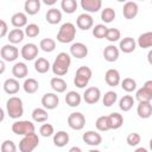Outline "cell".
<instances>
[{
    "label": "cell",
    "mask_w": 152,
    "mask_h": 152,
    "mask_svg": "<svg viewBox=\"0 0 152 152\" xmlns=\"http://www.w3.org/2000/svg\"><path fill=\"white\" fill-rule=\"evenodd\" d=\"M71 64V57L69 53L66 52H59L56 57V59L53 61L52 65H51V70L52 72L58 77V76H64L68 70L69 66Z\"/></svg>",
    "instance_id": "6da1fadb"
},
{
    "label": "cell",
    "mask_w": 152,
    "mask_h": 152,
    "mask_svg": "<svg viewBox=\"0 0 152 152\" xmlns=\"http://www.w3.org/2000/svg\"><path fill=\"white\" fill-rule=\"evenodd\" d=\"M6 110L11 119H19L24 114L23 100L18 96H11L6 102Z\"/></svg>",
    "instance_id": "7a4b0ae2"
},
{
    "label": "cell",
    "mask_w": 152,
    "mask_h": 152,
    "mask_svg": "<svg viewBox=\"0 0 152 152\" xmlns=\"http://www.w3.org/2000/svg\"><path fill=\"white\" fill-rule=\"evenodd\" d=\"M76 37V26L72 23H64L57 33V40L62 44L71 43Z\"/></svg>",
    "instance_id": "3957f363"
},
{
    "label": "cell",
    "mask_w": 152,
    "mask_h": 152,
    "mask_svg": "<svg viewBox=\"0 0 152 152\" xmlns=\"http://www.w3.org/2000/svg\"><path fill=\"white\" fill-rule=\"evenodd\" d=\"M39 145V137L36 133H30L24 135L19 141V151L20 152H32Z\"/></svg>",
    "instance_id": "277c9868"
},
{
    "label": "cell",
    "mask_w": 152,
    "mask_h": 152,
    "mask_svg": "<svg viewBox=\"0 0 152 152\" xmlns=\"http://www.w3.org/2000/svg\"><path fill=\"white\" fill-rule=\"evenodd\" d=\"M12 132L17 135H27L30 133H34V124L28 120H19L12 124Z\"/></svg>",
    "instance_id": "5b68a950"
},
{
    "label": "cell",
    "mask_w": 152,
    "mask_h": 152,
    "mask_svg": "<svg viewBox=\"0 0 152 152\" xmlns=\"http://www.w3.org/2000/svg\"><path fill=\"white\" fill-rule=\"evenodd\" d=\"M1 59L5 62H14L19 57V50L13 44H6L0 50Z\"/></svg>",
    "instance_id": "8992f818"
},
{
    "label": "cell",
    "mask_w": 152,
    "mask_h": 152,
    "mask_svg": "<svg viewBox=\"0 0 152 152\" xmlns=\"http://www.w3.org/2000/svg\"><path fill=\"white\" fill-rule=\"evenodd\" d=\"M68 125L71 129L81 131L86 125V118L80 112H74L68 116Z\"/></svg>",
    "instance_id": "52a82bcc"
},
{
    "label": "cell",
    "mask_w": 152,
    "mask_h": 152,
    "mask_svg": "<svg viewBox=\"0 0 152 152\" xmlns=\"http://www.w3.org/2000/svg\"><path fill=\"white\" fill-rule=\"evenodd\" d=\"M101 99V90L97 87H89L83 94V100L88 104H95Z\"/></svg>",
    "instance_id": "ba28073f"
},
{
    "label": "cell",
    "mask_w": 152,
    "mask_h": 152,
    "mask_svg": "<svg viewBox=\"0 0 152 152\" xmlns=\"http://www.w3.org/2000/svg\"><path fill=\"white\" fill-rule=\"evenodd\" d=\"M59 104V97L55 93H46L42 97V106L48 110L55 109Z\"/></svg>",
    "instance_id": "9c48e42d"
},
{
    "label": "cell",
    "mask_w": 152,
    "mask_h": 152,
    "mask_svg": "<svg viewBox=\"0 0 152 152\" xmlns=\"http://www.w3.org/2000/svg\"><path fill=\"white\" fill-rule=\"evenodd\" d=\"M20 55L25 61H33L38 56V46L34 43H26L21 48Z\"/></svg>",
    "instance_id": "30bf717a"
},
{
    "label": "cell",
    "mask_w": 152,
    "mask_h": 152,
    "mask_svg": "<svg viewBox=\"0 0 152 152\" xmlns=\"http://www.w3.org/2000/svg\"><path fill=\"white\" fill-rule=\"evenodd\" d=\"M70 55L75 58L82 59V58L87 57V55H88V46L81 42L74 43L70 46Z\"/></svg>",
    "instance_id": "8fae6325"
},
{
    "label": "cell",
    "mask_w": 152,
    "mask_h": 152,
    "mask_svg": "<svg viewBox=\"0 0 152 152\" xmlns=\"http://www.w3.org/2000/svg\"><path fill=\"white\" fill-rule=\"evenodd\" d=\"M82 139L89 146H99L102 142L101 134L97 133V132H95V131H87L86 133H83Z\"/></svg>",
    "instance_id": "7c38bea8"
},
{
    "label": "cell",
    "mask_w": 152,
    "mask_h": 152,
    "mask_svg": "<svg viewBox=\"0 0 152 152\" xmlns=\"http://www.w3.org/2000/svg\"><path fill=\"white\" fill-rule=\"evenodd\" d=\"M76 25H77L78 28H81V30H83V31H87V30H89V28L93 27V25H94V19H93V17H91L89 13H82V14H80V15L77 17V19H76Z\"/></svg>",
    "instance_id": "4fadbf2b"
},
{
    "label": "cell",
    "mask_w": 152,
    "mask_h": 152,
    "mask_svg": "<svg viewBox=\"0 0 152 152\" xmlns=\"http://www.w3.org/2000/svg\"><path fill=\"white\" fill-rule=\"evenodd\" d=\"M139 7L138 4L134 1H127L122 7V14L126 19H134L138 15Z\"/></svg>",
    "instance_id": "5bb4252c"
},
{
    "label": "cell",
    "mask_w": 152,
    "mask_h": 152,
    "mask_svg": "<svg viewBox=\"0 0 152 152\" xmlns=\"http://www.w3.org/2000/svg\"><path fill=\"white\" fill-rule=\"evenodd\" d=\"M81 7L88 13H96L102 7L101 0H81Z\"/></svg>",
    "instance_id": "9a60e30c"
},
{
    "label": "cell",
    "mask_w": 152,
    "mask_h": 152,
    "mask_svg": "<svg viewBox=\"0 0 152 152\" xmlns=\"http://www.w3.org/2000/svg\"><path fill=\"white\" fill-rule=\"evenodd\" d=\"M135 48H137V42L132 37H125L119 43V50L122 51L124 53H131L135 50Z\"/></svg>",
    "instance_id": "2e32d148"
},
{
    "label": "cell",
    "mask_w": 152,
    "mask_h": 152,
    "mask_svg": "<svg viewBox=\"0 0 152 152\" xmlns=\"http://www.w3.org/2000/svg\"><path fill=\"white\" fill-rule=\"evenodd\" d=\"M104 81L109 87H116L120 83V72L116 69H108L104 74Z\"/></svg>",
    "instance_id": "e0dca14e"
},
{
    "label": "cell",
    "mask_w": 152,
    "mask_h": 152,
    "mask_svg": "<svg viewBox=\"0 0 152 152\" xmlns=\"http://www.w3.org/2000/svg\"><path fill=\"white\" fill-rule=\"evenodd\" d=\"M12 75L14 76V78H25L28 75V68L25 63L23 62H18L12 66Z\"/></svg>",
    "instance_id": "ac0fdd59"
},
{
    "label": "cell",
    "mask_w": 152,
    "mask_h": 152,
    "mask_svg": "<svg viewBox=\"0 0 152 152\" xmlns=\"http://www.w3.org/2000/svg\"><path fill=\"white\" fill-rule=\"evenodd\" d=\"M11 24L15 27V28H21V27H26L27 24V15L26 13L23 12H17L12 15L11 18Z\"/></svg>",
    "instance_id": "d6986e66"
},
{
    "label": "cell",
    "mask_w": 152,
    "mask_h": 152,
    "mask_svg": "<svg viewBox=\"0 0 152 152\" xmlns=\"http://www.w3.org/2000/svg\"><path fill=\"white\" fill-rule=\"evenodd\" d=\"M119 55H120V50L115 45H108L103 50V57H104V59L107 62H110V63L118 61Z\"/></svg>",
    "instance_id": "ffe728a7"
},
{
    "label": "cell",
    "mask_w": 152,
    "mask_h": 152,
    "mask_svg": "<svg viewBox=\"0 0 152 152\" xmlns=\"http://www.w3.org/2000/svg\"><path fill=\"white\" fill-rule=\"evenodd\" d=\"M19 89H20V84L17 78H7L4 82V90H5V93H7L10 95L17 94L19 91Z\"/></svg>",
    "instance_id": "44dd1931"
},
{
    "label": "cell",
    "mask_w": 152,
    "mask_h": 152,
    "mask_svg": "<svg viewBox=\"0 0 152 152\" xmlns=\"http://www.w3.org/2000/svg\"><path fill=\"white\" fill-rule=\"evenodd\" d=\"M45 19H46V21H48L49 24L56 25V24L61 23V20H62V12H61L59 10L52 7V8L48 10V12H46V14H45Z\"/></svg>",
    "instance_id": "7402d4cb"
},
{
    "label": "cell",
    "mask_w": 152,
    "mask_h": 152,
    "mask_svg": "<svg viewBox=\"0 0 152 152\" xmlns=\"http://www.w3.org/2000/svg\"><path fill=\"white\" fill-rule=\"evenodd\" d=\"M138 116L141 119H148L152 115V104L151 102H139L137 107Z\"/></svg>",
    "instance_id": "603a6c76"
},
{
    "label": "cell",
    "mask_w": 152,
    "mask_h": 152,
    "mask_svg": "<svg viewBox=\"0 0 152 152\" xmlns=\"http://www.w3.org/2000/svg\"><path fill=\"white\" fill-rule=\"evenodd\" d=\"M40 1L39 0H26L24 4L25 13L28 15H34L40 11Z\"/></svg>",
    "instance_id": "cb8c5ba5"
},
{
    "label": "cell",
    "mask_w": 152,
    "mask_h": 152,
    "mask_svg": "<svg viewBox=\"0 0 152 152\" xmlns=\"http://www.w3.org/2000/svg\"><path fill=\"white\" fill-rule=\"evenodd\" d=\"M7 39L11 44H19L24 40V37H25V31H23L21 28H13L10 31V33L7 34Z\"/></svg>",
    "instance_id": "d4e9b609"
},
{
    "label": "cell",
    "mask_w": 152,
    "mask_h": 152,
    "mask_svg": "<svg viewBox=\"0 0 152 152\" xmlns=\"http://www.w3.org/2000/svg\"><path fill=\"white\" fill-rule=\"evenodd\" d=\"M81 101H82L81 95L75 90H70L65 95V102L69 107H78L81 104Z\"/></svg>",
    "instance_id": "484cf974"
},
{
    "label": "cell",
    "mask_w": 152,
    "mask_h": 152,
    "mask_svg": "<svg viewBox=\"0 0 152 152\" xmlns=\"http://www.w3.org/2000/svg\"><path fill=\"white\" fill-rule=\"evenodd\" d=\"M69 134L65 131H58L53 134V144L57 147H64L69 142Z\"/></svg>",
    "instance_id": "4316f807"
},
{
    "label": "cell",
    "mask_w": 152,
    "mask_h": 152,
    "mask_svg": "<svg viewBox=\"0 0 152 152\" xmlns=\"http://www.w3.org/2000/svg\"><path fill=\"white\" fill-rule=\"evenodd\" d=\"M50 86H51L52 90L56 93H64L68 87L66 82L62 77H52L50 81Z\"/></svg>",
    "instance_id": "83f0119b"
},
{
    "label": "cell",
    "mask_w": 152,
    "mask_h": 152,
    "mask_svg": "<svg viewBox=\"0 0 152 152\" xmlns=\"http://www.w3.org/2000/svg\"><path fill=\"white\" fill-rule=\"evenodd\" d=\"M23 89H24V91L27 93V94H34V93H37L38 89H39V83H38L37 80H34V78H32V77L26 78V80L24 81V83H23Z\"/></svg>",
    "instance_id": "f1b7e54d"
},
{
    "label": "cell",
    "mask_w": 152,
    "mask_h": 152,
    "mask_svg": "<svg viewBox=\"0 0 152 152\" xmlns=\"http://www.w3.org/2000/svg\"><path fill=\"white\" fill-rule=\"evenodd\" d=\"M51 65H50V62L46 59V58H43V57H39L34 61V70L38 72V74H45L50 70Z\"/></svg>",
    "instance_id": "f546056e"
},
{
    "label": "cell",
    "mask_w": 152,
    "mask_h": 152,
    "mask_svg": "<svg viewBox=\"0 0 152 152\" xmlns=\"http://www.w3.org/2000/svg\"><path fill=\"white\" fill-rule=\"evenodd\" d=\"M137 44L141 48V49H148L152 48V31L148 32H144L139 36Z\"/></svg>",
    "instance_id": "4dcf8cb0"
},
{
    "label": "cell",
    "mask_w": 152,
    "mask_h": 152,
    "mask_svg": "<svg viewBox=\"0 0 152 152\" xmlns=\"http://www.w3.org/2000/svg\"><path fill=\"white\" fill-rule=\"evenodd\" d=\"M32 119L34 122H45L48 119H49V114H48V110L45 108H40V107H37L32 110Z\"/></svg>",
    "instance_id": "1f68e13d"
},
{
    "label": "cell",
    "mask_w": 152,
    "mask_h": 152,
    "mask_svg": "<svg viewBox=\"0 0 152 152\" xmlns=\"http://www.w3.org/2000/svg\"><path fill=\"white\" fill-rule=\"evenodd\" d=\"M109 119V125H110V129H118L122 126L124 124V116L119 113H112L108 115Z\"/></svg>",
    "instance_id": "d6a6232c"
},
{
    "label": "cell",
    "mask_w": 152,
    "mask_h": 152,
    "mask_svg": "<svg viewBox=\"0 0 152 152\" xmlns=\"http://www.w3.org/2000/svg\"><path fill=\"white\" fill-rule=\"evenodd\" d=\"M133 104H134V99H133L132 95H125L119 101V108L121 110H124V112L131 110L132 107H133Z\"/></svg>",
    "instance_id": "836d02e7"
},
{
    "label": "cell",
    "mask_w": 152,
    "mask_h": 152,
    "mask_svg": "<svg viewBox=\"0 0 152 152\" xmlns=\"http://www.w3.org/2000/svg\"><path fill=\"white\" fill-rule=\"evenodd\" d=\"M39 48L44 52H52L56 49V40L52 38H44L39 43Z\"/></svg>",
    "instance_id": "e575fe53"
},
{
    "label": "cell",
    "mask_w": 152,
    "mask_h": 152,
    "mask_svg": "<svg viewBox=\"0 0 152 152\" xmlns=\"http://www.w3.org/2000/svg\"><path fill=\"white\" fill-rule=\"evenodd\" d=\"M95 126H96V128H97L100 132L109 131V129H110V125H109L108 115L99 116V118H97V120H96V122H95Z\"/></svg>",
    "instance_id": "d590c367"
},
{
    "label": "cell",
    "mask_w": 152,
    "mask_h": 152,
    "mask_svg": "<svg viewBox=\"0 0 152 152\" xmlns=\"http://www.w3.org/2000/svg\"><path fill=\"white\" fill-rule=\"evenodd\" d=\"M135 99H137L139 102H151V100H152V93H150L146 88L141 87L140 89L137 90V93H135Z\"/></svg>",
    "instance_id": "8d00e7d4"
},
{
    "label": "cell",
    "mask_w": 152,
    "mask_h": 152,
    "mask_svg": "<svg viewBox=\"0 0 152 152\" xmlns=\"http://www.w3.org/2000/svg\"><path fill=\"white\" fill-rule=\"evenodd\" d=\"M61 8L63 10V12L71 14L77 10V1L76 0H62Z\"/></svg>",
    "instance_id": "74e56055"
},
{
    "label": "cell",
    "mask_w": 152,
    "mask_h": 152,
    "mask_svg": "<svg viewBox=\"0 0 152 152\" xmlns=\"http://www.w3.org/2000/svg\"><path fill=\"white\" fill-rule=\"evenodd\" d=\"M107 32H108V27L104 24H97V25H95L93 27V36L95 38H97V39L106 38Z\"/></svg>",
    "instance_id": "f35d334b"
},
{
    "label": "cell",
    "mask_w": 152,
    "mask_h": 152,
    "mask_svg": "<svg viewBox=\"0 0 152 152\" xmlns=\"http://www.w3.org/2000/svg\"><path fill=\"white\" fill-rule=\"evenodd\" d=\"M115 19V11L112 7H106L101 12V20L104 24H109Z\"/></svg>",
    "instance_id": "ab89813d"
},
{
    "label": "cell",
    "mask_w": 152,
    "mask_h": 152,
    "mask_svg": "<svg viewBox=\"0 0 152 152\" xmlns=\"http://www.w3.org/2000/svg\"><path fill=\"white\" fill-rule=\"evenodd\" d=\"M118 100V94L113 90H109L107 93H104L103 97H102V102L106 107H112Z\"/></svg>",
    "instance_id": "60d3db41"
},
{
    "label": "cell",
    "mask_w": 152,
    "mask_h": 152,
    "mask_svg": "<svg viewBox=\"0 0 152 152\" xmlns=\"http://www.w3.org/2000/svg\"><path fill=\"white\" fill-rule=\"evenodd\" d=\"M121 88H122V90H125L127 93H132L137 89V82H135V80H133L131 77H126L121 81Z\"/></svg>",
    "instance_id": "b9f144b4"
},
{
    "label": "cell",
    "mask_w": 152,
    "mask_h": 152,
    "mask_svg": "<svg viewBox=\"0 0 152 152\" xmlns=\"http://www.w3.org/2000/svg\"><path fill=\"white\" fill-rule=\"evenodd\" d=\"M40 33V28L37 24H28L26 27H25V36H27L28 38H34L37 36H39Z\"/></svg>",
    "instance_id": "7bdbcfd3"
},
{
    "label": "cell",
    "mask_w": 152,
    "mask_h": 152,
    "mask_svg": "<svg viewBox=\"0 0 152 152\" xmlns=\"http://www.w3.org/2000/svg\"><path fill=\"white\" fill-rule=\"evenodd\" d=\"M121 38V32L119 28H115V27H112V28H108V32H107V36H106V39L110 43H115L118 40H120Z\"/></svg>",
    "instance_id": "ee69618b"
},
{
    "label": "cell",
    "mask_w": 152,
    "mask_h": 152,
    "mask_svg": "<svg viewBox=\"0 0 152 152\" xmlns=\"http://www.w3.org/2000/svg\"><path fill=\"white\" fill-rule=\"evenodd\" d=\"M39 133L42 137L44 138H49L51 135L55 134V129H53V126L51 124H43L39 128Z\"/></svg>",
    "instance_id": "f6af8a7d"
},
{
    "label": "cell",
    "mask_w": 152,
    "mask_h": 152,
    "mask_svg": "<svg viewBox=\"0 0 152 152\" xmlns=\"http://www.w3.org/2000/svg\"><path fill=\"white\" fill-rule=\"evenodd\" d=\"M140 140H141V137H140V134L137 133V132L129 133V134L127 135V138H126V142H127L129 146H137V145H139Z\"/></svg>",
    "instance_id": "bcb514c9"
},
{
    "label": "cell",
    "mask_w": 152,
    "mask_h": 152,
    "mask_svg": "<svg viewBox=\"0 0 152 152\" xmlns=\"http://www.w3.org/2000/svg\"><path fill=\"white\" fill-rule=\"evenodd\" d=\"M89 81H90V80H89V78H87V77H83V76H81V75H75L74 84H75L77 88L82 89V88H84L86 86H88Z\"/></svg>",
    "instance_id": "7dc6e473"
},
{
    "label": "cell",
    "mask_w": 152,
    "mask_h": 152,
    "mask_svg": "<svg viewBox=\"0 0 152 152\" xmlns=\"http://www.w3.org/2000/svg\"><path fill=\"white\" fill-rule=\"evenodd\" d=\"M1 152H17V145L12 140H5L1 144Z\"/></svg>",
    "instance_id": "c3c4849f"
},
{
    "label": "cell",
    "mask_w": 152,
    "mask_h": 152,
    "mask_svg": "<svg viewBox=\"0 0 152 152\" xmlns=\"http://www.w3.org/2000/svg\"><path fill=\"white\" fill-rule=\"evenodd\" d=\"M76 75H81L83 77H87V78H91V75H93V71L89 66L87 65H83V66H80L77 70H76Z\"/></svg>",
    "instance_id": "681fc988"
},
{
    "label": "cell",
    "mask_w": 152,
    "mask_h": 152,
    "mask_svg": "<svg viewBox=\"0 0 152 152\" xmlns=\"http://www.w3.org/2000/svg\"><path fill=\"white\" fill-rule=\"evenodd\" d=\"M0 37L1 38H4L6 34H8L10 32H8V26H7V24H6V21L4 20V19H1L0 20Z\"/></svg>",
    "instance_id": "f907efd6"
},
{
    "label": "cell",
    "mask_w": 152,
    "mask_h": 152,
    "mask_svg": "<svg viewBox=\"0 0 152 152\" xmlns=\"http://www.w3.org/2000/svg\"><path fill=\"white\" fill-rule=\"evenodd\" d=\"M144 88H146L150 93H152V80H148V81H146L145 83H144V86H142Z\"/></svg>",
    "instance_id": "816d5d0a"
},
{
    "label": "cell",
    "mask_w": 152,
    "mask_h": 152,
    "mask_svg": "<svg viewBox=\"0 0 152 152\" xmlns=\"http://www.w3.org/2000/svg\"><path fill=\"white\" fill-rule=\"evenodd\" d=\"M69 152H82V150H81V147H78V146H72V147L69 150Z\"/></svg>",
    "instance_id": "f5cc1de1"
},
{
    "label": "cell",
    "mask_w": 152,
    "mask_h": 152,
    "mask_svg": "<svg viewBox=\"0 0 152 152\" xmlns=\"http://www.w3.org/2000/svg\"><path fill=\"white\" fill-rule=\"evenodd\" d=\"M147 62H148V64H151L152 65V49L148 51V53H147Z\"/></svg>",
    "instance_id": "db71d44e"
},
{
    "label": "cell",
    "mask_w": 152,
    "mask_h": 152,
    "mask_svg": "<svg viewBox=\"0 0 152 152\" xmlns=\"http://www.w3.org/2000/svg\"><path fill=\"white\" fill-rule=\"evenodd\" d=\"M134 152H148V151H147L145 147H138V148H137Z\"/></svg>",
    "instance_id": "11a10c76"
},
{
    "label": "cell",
    "mask_w": 152,
    "mask_h": 152,
    "mask_svg": "<svg viewBox=\"0 0 152 152\" xmlns=\"http://www.w3.org/2000/svg\"><path fill=\"white\" fill-rule=\"evenodd\" d=\"M0 66H1V71H0V72L2 74V72L5 71V61H1V62H0Z\"/></svg>",
    "instance_id": "9f6ffc18"
},
{
    "label": "cell",
    "mask_w": 152,
    "mask_h": 152,
    "mask_svg": "<svg viewBox=\"0 0 152 152\" xmlns=\"http://www.w3.org/2000/svg\"><path fill=\"white\" fill-rule=\"evenodd\" d=\"M44 4H46V5H53V4H56V1H55V0H52V1H48V0H45Z\"/></svg>",
    "instance_id": "6f0895ef"
},
{
    "label": "cell",
    "mask_w": 152,
    "mask_h": 152,
    "mask_svg": "<svg viewBox=\"0 0 152 152\" xmlns=\"http://www.w3.org/2000/svg\"><path fill=\"white\" fill-rule=\"evenodd\" d=\"M88 152H101V151H99V150H89Z\"/></svg>",
    "instance_id": "680465c9"
},
{
    "label": "cell",
    "mask_w": 152,
    "mask_h": 152,
    "mask_svg": "<svg viewBox=\"0 0 152 152\" xmlns=\"http://www.w3.org/2000/svg\"><path fill=\"white\" fill-rule=\"evenodd\" d=\"M150 150H151V151H152V139H151V140H150Z\"/></svg>",
    "instance_id": "91938a15"
},
{
    "label": "cell",
    "mask_w": 152,
    "mask_h": 152,
    "mask_svg": "<svg viewBox=\"0 0 152 152\" xmlns=\"http://www.w3.org/2000/svg\"><path fill=\"white\" fill-rule=\"evenodd\" d=\"M151 4H152V2H151Z\"/></svg>",
    "instance_id": "94428289"
}]
</instances>
